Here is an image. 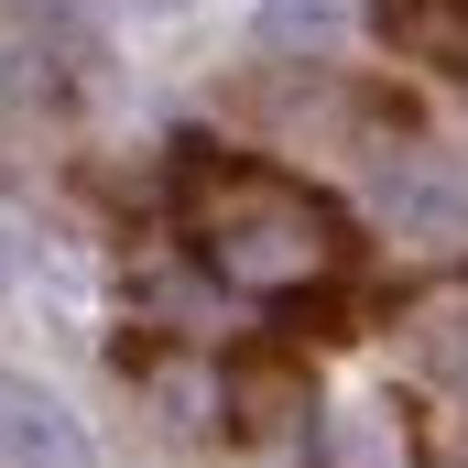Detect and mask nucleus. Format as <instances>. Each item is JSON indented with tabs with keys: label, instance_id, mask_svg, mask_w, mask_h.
I'll return each instance as SVG.
<instances>
[{
	"label": "nucleus",
	"instance_id": "obj_8",
	"mask_svg": "<svg viewBox=\"0 0 468 468\" xmlns=\"http://www.w3.org/2000/svg\"><path fill=\"white\" fill-rule=\"evenodd\" d=\"M327 22H338V0H272V33H283V44H294V33H327Z\"/></svg>",
	"mask_w": 468,
	"mask_h": 468
},
{
	"label": "nucleus",
	"instance_id": "obj_6",
	"mask_svg": "<svg viewBox=\"0 0 468 468\" xmlns=\"http://www.w3.org/2000/svg\"><path fill=\"white\" fill-rule=\"evenodd\" d=\"M381 207L414 218V229H458L468 218V197L447 186V175H425V164H392V175H381Z\"/></svg>",
	"mask_w": 468,
	"mask_h": 468
},
{
	"label": "nucleus",
	"instance_id": "obj_1",
	"mask_svg": "<svg viewBox=\"0 0 468 468\" xmlns=\"http://www.w3.org/2000/svg\"><path fill=\"white\" fill-rule=\"evenodd\" d=\"M186 239L229 294H261V305L316 294L349 261V218L316 186H294L272 164H218V153L186 164Z\"/></svg>",
	"mask_w": 468,
	"mask_h": 468
},
{
	"label": "nucleus",
	"instance_id": "obj_9",
	"mask_svg": "<svg viewBox=\"0 0 468 468\" xmlns=\"http://www.w3.org/2000/svg\"><path fill=\"white\" fill-rule=\"evenodd\" d=\"M131 11H186V0H131Z\"/></svg>",
	"mask_w": 468,
	"mask_h": 468
},
{
	"label": "nucleus",
	"instance_id": "obj_7",
	"mask_svg": "<svg viewBox=\"0 0 468 468\" xmlns=\"http://www.w3.org/2000/svg\"><path fill=\"white\" fill-rule=\"evenodd\" d=\"M142 392L164 403V425H207V414H218V381L186 370V359H142Z\"/></svg>",
	"mask_w": 468,
	"mask_h": 468
},
{
	"label": "nucleus",
	"instance_id": "obj_4",
	"mask_svg": "<svg viewBox=\"0 0 468 468\" xmlns=\"http://www.w3.org/2000/svg\"><path fill=\"white\" fill-rule=\"evenodd\" d=\"M229 425L239 436H294L305 425V370L294 359H239L229 370Z\"/></svg>",
	"mask_w": 468,
	"mask_h": 468
},
{
	"label": "nucleus",
	"instance_id": "obj_5",
	"mask_svg": "<svg viewBox=\"0 0 468 468\" xmlns=\"http://www.w3.org/2000/svg\"><path fill=\"white\" fill-rule=\"evenodd\" d=\"M414 349H425V359H436V370L468 392V283H436V294H414Z\"/></svg>",
	"mask_w": 468,
	"mask_h": 468
},
{
	"label": "nucleus",
	"instance_id": "obj_2",
	"mask_svg": "<svg viewBox=\"0 0 468 468\" xmlns=\"http://www.w3.org/2000/svg\"><path fill=\"white\" fill-rule=\"evenodd\" d=\"M0 447H11V468H99L88 458V425H77L44 381H11V392H0Z\"/></svg>",
	"mask_w": 468,
	"mask_h": 468
},
{
	"label": "nucleus",
	"instance_id": "obj_3",
	"mask_svg": "<svg viewBox=\"0 0 468 468\" xmlns=\"http://www.w3.org/2000/svg\"><path fill=\"white\" fill-rule=\"evenodd\" d=\"M370 22H381V44H392V55L468 77V0H381Z\"/></svg>",
	"mask_w": 468,
	"mask_h": 468
}]
</instances>
